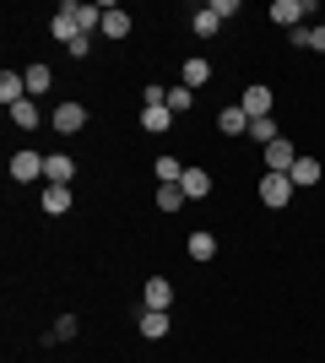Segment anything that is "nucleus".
Wrapping results in <instances>:
<instances>
[{"label": "nucleus", "instance_id": "f257e3e1", "mask_svg": "<svg viewBox=\"0 0 325 363\" xmlns=\"http://www.w3.org/2000/svg\"><path fill=\"white\" fill-rule=\"evenodd\" d=\"M304 16H314V0H277V6H271V22L287 28V33L304 28Z\"/></svg>", "mask_w": 325, "mask_h": 363}, {"label": "nucleus", "instance_id": "f03ea898", "mask_svg": "<svg viewBox=\"0 0 325 363\" xmlns=\"http://www.w3.org/2000/svg\"><path fill=\"white\" fill-rule=\"evenodd\" d=\"M60 16H71V22H76V33H87V38H93V33H103V11H98V6L65 0V6H60Z\"/></svg>", "mask_w": 325, "mask_h": 363}, {"label": "nucleus", "instance_id": "7ed1b4c3", "mask_svg": "<svg viewBox=\"0 0 325 363\" xmlns=\"http://www.w3.org/2000/svg\"><path fill=\"white\" fill-rule=\"evenodd\" d=\"M266 152V174H293V163H298V147L293 141H271V147H261Z\"/></svg>", "mask_w": 325, "mask_h": 363}, {"label": "nucleus", "instance_id": "20e7f679", "mask_svg": "<svg viewBox=\"0 0 325 363\" xmlns=\"http://www.w3.org/2000/svg\"><path fill=\"white\" fill-rule=\"evenodd\" d=\"M293 190H298V184L287 179V174H266V179H261V206H287Z\"/></svg>", "mask_w": 325, "mask_h": 363}, {"label": "nucleus", "instance_id": "39448f33", "mask_svg": "<svg viewBox=\"0 0 325 363\" xmlns=\"http://www.w3.org/2000/svg\"><path fill=\"white\" fill-rule=\"evenodd\" d=\"M11 179H16V184L44 179V157H38V152H16V157H11Z\"/></svg>", "mask_w": 325, "mask_h": 363}, {"label": "nucleus", "instance_id": "423d86ee", "mask_svg": "<svg viewBox=\"0 0 325 363\" xmlns=\"http://www.w3.org/2000/svg\"><path fill=\"white\" fill-rule=\"evenodd\" d=\"M239 104H244L249 120H271V87H261V82H255V87H244V98H239Z\"/></svg>", "mask_w": 325, "mask_h": 363}, {"label": "nucleus", "instance_id": "0eeeda50", "mask_svg": "<svg viewBox=\"0 0 325 363\" xmlns=\"http://www.w3.org/2000/svg\"><path fill=\"white\" fill-rule=\"evenodd\" d=\"M81 125H87V108L81 104H55V130L60 136H76Z\"/></svg>", "mask_w": 325, "mask_h": 363}, {"label": "nucleus", "instance_id": "6e6552de", "mask_svg": "<svg viewBox=\"0 0 325 363\" xmlns=\"http://www.w3.org/2000/svg\"><path fill=\"white\" fill-rule=\"evenodd\" d=\"M76 179V163L65 157V152H49L44 157V184H71Z\"/></svg>", "mask_w": 325, "mask_h": 363}, {"label": "nucleus", "instance_id": "1a4fd4ad", "mask_svg": "<svg viewBox=\"0 0 325 363\" xmlns=\"http://www.w3.org/2000/svg\"><path fill=\"white\" fill-rule=\"evenodd\" d=\"M169 120H173L169 104H141V130H147V136H163V130H169Z\"/></svg>", "mask_w": 325, "mask_h": 363}, {"label": "nucleus", "instance_id": "9d476101", "mask_svg": "<svg viewBox=\"0 0 325 363\" xmlns=\"http://www.w3.org/2000/svg\"><path fill=\"white\" fill-rule=\"evenodd\" d=\"M217 130L222 136H249V114H244V104H228L222 114H217Z\"/></svg>", "mask_w": 325, "mask_h": 363}, {"label": "nucleus", "instance_id": "9b49d317", "mask_svg": "<svg viewBox=\"0 0 325 363\" xmlns=\"http://www.w3.org/2000/svg\"><path fill=\"white\" fill-rule=\"evenodd\" d=\"M141 303H147V309H169L173 303V282L169 277H152V282L141 288Z\"/></svg>", "mask_w": 325, "mask_h": 363}, {"label": "nucleus", "instance_id": "f8f14e48", "mask_svg": "<svg viewBox=\"0 0 325 363\" xmlns=\"http://www.w3.org/2000/svg\"><path fill=\"white\" fill-rule=\"evenodd\" d=\"M103 38H130V11L103 6Z\"/></svg>", "mask_w": 325, "mask_h": 363}, {"label": "nucleus", "instance_id": "ddd939ff", "mask_svg": "<svg viewBox=\"0 0 325 363\" xmlns=\"http://www.w3.org/2000/svg\"><path fill=\"white\" fill-rule=\"evenodd\" d=\"M22 98H28V76L6 71V76H0V104H22Z\"/></svg>", "mask_w": 325, "mask_h": 363}, {"label": "nucleus", "instance_id": "4468645a", "mask_svg": "<svg viewBox=\"0 0 325 363\" xmlns=\"http://www.w3.org/2000/svg\"><path fill=\"white\" fill-rule=\"evenodd\" d=\"M179 184H185V196H190V201L212 196V174H206V168H185V179H179Z\"/></svg>", "mask_w": 325, "mask_h": 363}, {"label": "nucleus", "instance_id": "2eb2a0df", "mask_svg": "<svg viewBox=\"0 0 325 363\" xmlns=\"http://www.w3.org/2000/svg\"><path fill=\"white\" fill-rule=\"evenodd\" d=\"M38 201H44V212H49V217L71 212V190H65V184H44V196H38Z\"/></svg>", "mask_w": 325, "mask_h": 363}, {"label": "nucleus", "instance_id": "dca6fc26", "mask_svg": "<svg viewBox=\"0 0 325 363\" xmlns=\"http://www.w3.org/2000/svg\"><path fill=\"white\" fill-rule=\"evenodd\" d=\"M141 336H169V309H141Z\"/></svg>", "mask_w": 325, "mask_h": 363}, {"label": "nucleus", "instance_id": "f3484780", "mask_svg": "<svg viewBox=\"0 0 325 363\" xmlns=\"http://www.w3.org/2000/svg\"><path fill=\"white\" fill-rule=\"evenodd\" d=\"M11 120H16V130H38V120H44V114H38V104H33V98H22V104H11Z\"/></svg>", "mask_w": 325, "mask_h": 363}, {"label": "nucleus", "instance_id": "a211bd4d", "mask_svg": "<svg viewBox=\"0 0 325 363\" xmlns=\"http://www.w3.org/2000/svg\"><path fill=\"white\" fill-rule=\"evenodd\" d=\"M293 49H320V55H325V22H314V28H298V33H293Z\"/></svg>", "mask_w": 325, "mask_h": 363}, {"label": "nucleus", "instance_id": "6ab92c4d", "mask_svg": "<svg viewBox=\"0 0 325 363\" xmlns=\"http://www.w3.org/2000/svg\"><path fill=\"white\" fill-rule=\"evenodd\" d=\"M287 179H293L298 190H304V184H320V163H314V157H298V163H293V174H287Z\"/></svg>", "mask_w": 325, "mask_h": 363}, {"label": "nucleus", "instance_id": "aec40b11", "mask_svg": "<svg viewBox=\"0 0 325 363\" xmlns=\"http://www.w3.org/2000/svg\"><path fill=\"white\" fill-rule=\"evenodd\" d=\"M185 184H157V206H163V212H179V206H185Z\"/></svg>", "mask_w": 325, "mask_h": 363}, {"label": "nucleus", "instance_id": "412c9836", "mask_svg": "<svg viewBox=\"0 0 325 363\" xmlns=\"http://www.w3.org/2000/svg\"><path fill=\"white\" fill-rule=\"evenodd\" d=\"M49 33H55V44H65V49H71V44H76V38H81V33H76V22H71V16H60V11H55V22H49Z\"/></svg>", "mask_w": 325, "mask_h": 363}, {"label": "nucleus", "instance_id": "4be33fe9", "mask_svg": "<svg viewBox=\"0 0 325 363\" xmlns=\"http://www.w3.org/2000/svg\"><path fill=\"white\" fill-rule=\"evenodd\" d=\"M212 255H217V239H212V233H190V260H201V266H206Z\"/></svg>", "mask_w": 325, "mask_h": 363}, {"label": "nucleus", "instance_id": "5701e85b", "mask_svg": "<svg viewBox=\"0 0 325 363\" xmlns=\"http://www.w3.org/2000/svg\"><path fill=\"white\" fill-rule=\"evenodd\" d=\"M195 33H201V38H217V33H222V16H217L212 6H201V11H195Z\"/></svg>", "mask_w": 325, "mask_h": 363}, {"label": "nucleus", "instance_id": "b1692460", "mask_svg": "<svg viewBox=\"0 0 325 363\" xmlns=\"http://www.w3.org/2000/svg\"><path fill=\"white\" fill-rule=\"evenodd\" d=\"M206 82H212V65L206 60H185V87L195 92V87H206Z\"/></svg>", "mask_w": 325, "mask_h": 363}, {"label": "nucleus", "instance_id": "393cba45", "mask_svg": "<svg viewBox=\"0 0 325 363\" xmlns=\"http://www.w3.org/2000/svg\"><path fill=\"white\" fill-rule=\"evenodd\" d=\"M22 76H28V98H33V92H49V82H55V71H49V65H28Z\"/></svg>", "mask_w": 325, "mask_h": 363}, {"label": "nucleus", "instance_id": "a878e982", "mask_svg": "<svg viewBox=\"0 0 325 363\" xmlns=\"http://www.w3.org/2000/svg\"><path fill=\"white\" fill-rule=\"evenodd\" d=\"M249 141H255V147H271V141H277V120H249Z\"/></svg>", "mask_w": 325, "mask_h": 363}, {"label": "nucleus", "instance_id": "bb28decb", "mask_svg": "<svg viewBox=\"0 0 325 363\" xmlns=\"http://www.w3.org/2000/svg\"><path fill=\"white\" fill-rule=\"evenodd\" d=\"M179 179H185L179 157H157V184H179Z\"/></svg>", "mask_w": 325, "mask_h": 363}, {"label": "nucleus", "instance_id": "cd10ccee", "mask_svg": "<svg viewBox=\"0 0 325 363\" xmlns=\"http://www.w3.org/2000/svg\"><path fill=\"white\" fill-rule=\"evenodd\" d=\"M190 104H195V92H190L185 82H179V87H169V108H173V114H185Z\"/></svg>", "mask_w": 325, "mask_h": 363}, {"label": "nucleus", "instance_id": "c85d7f7f", "mask_svg": "<svg viewBox=\"0 0 325 363\" xmlns=\"http://www.w3.org/2000/svg\"><path fill=\"white\" fill-rule=\"evenodd\" d=\"M71 336H76V315H60L55 331H49V342H71Z\"/></svg>", "mask_w": 325, "mask_h": 363}, {"label": "nucleus", "instance_id": "c756f323", "mask_svg": "<svg viewBox=\"0 0 325 363\" xmlns=\"http://www.w3.org/2000/svg\"><path fill=\"white\" fill-rule=\"evenodd\" d=\"M212 11L222 16V22H228V16H239V0H212Z\"/></svg>", "mask_w": 325, "mask_h": 363}]
</instances>
